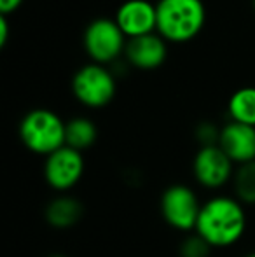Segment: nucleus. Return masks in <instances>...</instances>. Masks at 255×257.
Listing matches in <instances>:
<instances>
[{
	"label": "nucleus",
	"instance_id": "f257e3e1",
	"mask_svg": "<svg viewBox=\"0 0 255 257\" xmlns=\"http://www.w3.org/2000/svg\"><path fill=\"white\" fill-rule=\"evenodd\" d=\"M246 229L243 203L232 196H213L201 206L196 233L211 248H225L241 240Z\"/></svg>",
	"mask_w": 255,
	"mask_h": 257
},
{
	"label": "nucleus",
	"instance_id": "f03ea898",
	"mask_svg": "<svg viewBox=\"0 0 255 257\" xmlns=\"http://www.w3.org/2000/svg\"><path fill=\"white\" fill-rule=\"evenodd\" d=\"M156 32L166 42L184 44L199 35L206 21L203 0H157Z\"/></svg>",
	"mask_w": 255,
	"mask_h": 257
},
{
	"label": "nucleus",
	"instance_id": "7ed1b4c3",
	"mask_svg": "<svg viewBox=\"0 0 255 257\" xmlns=\"http://www.w3.org/2000/svg\"><path fill=\"white\" fill-rule=\"evenodd\" d=\"M67 122L49 108H34L20 122V139L34 154L48 158L65 146Z\"/></svg>",
	"mask_w": 255,
	"mask_h": 257
},
{
	"label": "nucleus",
	"instance_id": "20e7f679",
	"mask_svg": "<svg viewBox=\"0 0 255 257\" xmlns=\"http://www.w3.org/2000/svg\"><path fill=\"white\" fill-rule=\"evenodd\" d=\"M116 77L100 63H88L75 72L72 79V93L79 103L89 108H102L116 96Z\"/></svg>",
	"mask_w": 255,
	"mask_h": 257
},
{
	"label": "nucleus",
	"instance_id": "39448f33",
	"mask_svg": "<svg viewBox=\"0 0 255 257\" xmlns=\"http://www.w3.org/2000/svg\"><path fill=\"white\" fill-rule=\"evenodd\" d=\"M82 42L93 63L107 65L116 61L126 51L128 37L123 34L116 20L98 18L86 27Z\"/></svg>",
	"mask_w": 255,
	"mask_h": 257
},
{
	"label": "nucleus",
	"instance_id": "423d86ee",
	"mask_svg": "<svg viewBox=\"0 0 255 257\" xmlns=\"http://www.w3.org/2000/svg\"><path fill=\"white\" fill-rule=\"evenodd\" d=\"M197 194L189 186L173 184L161 196V215L173 229L182 233H191L196 229L201 213Z\"/></svg>",
	"mask_w": 255,
	"mask_h": 257
},
{
	"label": "nucleus",
	"instance_id": "0eeeda50",
	"mask_svg": "<svg viewBox=\"0 0 255 257\" xmlns=\"http://www.w3.org/2000/svg\"><path fill=\"white\" fill-rule=\"evenodd\" d=\"M234 166V163L218 146H206L199 147L194 156L192 173L199 186H203L204 189L217 191L232 180L236 172Z\"/></svg>",
	"mask_w": 255,
	"mask_h": 257
},
{
	"label": "nucleus",
	"instance_id": "6e6552de",
	"mask_svg": "<svg viewBox=\"0 0 255 257\" xmlns=\"http://www.w3.org/2000/svg\"><path fill=\"white\" fill-rule=\"evenodd\" d=\"M84 175L82 153L63 146L56 153L49 154L44 163V179L56 193H68Z\"/></svg>",
	"mask_w": 255,
	"mask_h": 257
},
{
	"label": "nucleus",
	"instance_id": "1a4fd4ad",
	"mask_svg": "<svg viewBox=\"0 0 255 257\" xmlns=\"http://www.w3.org/2000/svg\"><path fill=\"white\" fill-rule=\"evenodd\" d=\"M116 23L128 39L154 34L157 28L156 4L149 0H126L117 9Z\"/></svg>",
	"mask_w": 255,
	"mask_h": 257
},
{
	"label": "nucleus",
	"instance_id": "9d476101",
	"mask_svg": "<svg viewBox=\"0 0 255 257\" xmlns=\"http://www.w3.org/2000/svg\"><path fill=\"white\" fill-rule=\"evenodd\" d=\"M218 147L238 166L255 161V126L229 121L220 128Z\"/></svg>",
	"mask_w": 255,
	"mask_h": 257
},
{
	"label": "nucleus",
	"instance_id": "9b49d317",
	"mask_svg": "<svg viewBox=\"0 0 255 257\" xmlns=\"http://www.w3.org/2000/svg\"><path fill=\"white\" fill-rule=\"evenodd\" d=\"M126 54L129 65L140 70H156L166 61L168 42L157 32L142 37L128 39Z\"/></svg>",
	"mask_w": 255,
	"mask_h": 257
},
{
	"label": "nucleus",
	"instance_id": "f8f14e48",
	"mask_svg": "<svg viewBox=\"0 0 255 257\" xmlns=\"http://www.w3.org/2000/svg\"><path fill=\"white\" fill-rule=\"evenodd\" d=\"M84 213V206L81 201L68 194H60L58 198L51 200L46 206V220L51 227L56 229H68L81 220Z\"/></svg>",
	"mask_w": 255,
	"mask_h": 257
},
{
	"label": "nucleus",
	"instance_id": "ddd939ff",
	"mask_svg": "<svg viewBox=\"0 0 255 257\" xmlns=\"http://www.w3.org/2000/svg\"><path fill=\"white\" fill-rule=\"evenodd\" d=\"M98 139V128L88 117H74L65 124V146L82 151L89 149Z\"/></svg>",
	"mask_w": 255,
	"mask_h": 257
},
{
	"label": "nucleus",
	"instance_id": "4468645a",
	"mask_svg": "<svg viewBox=\"0 0 255 257\" xmlns=\"http://www.w3.org/2000/svg\"><path fill=\"white\" fill-rule=\"evenodd\" d=\"M227 110L231 121L255 126V88H241L229 98Z\"/></svg>",
	"mask_w": 255,
	"mask_h": 257
},
{
	"label": "nucleus",
	"instance_id": "2eb2a0df",
	"mask_svg": "<svg viewBox=\"0 0 255 257\" xmlns=\"http://www.w3.org/2000/svg\"><path fill=\"white\" fill-rule=\"evenodd\" d=\"M234 198L243 205H255V161L236 168L232 177Z\"/></svg>",
	"mask_w": 255,
	"mask_h": 257
},
{
	"label": "nucleus",
	"instance_id": "dca6fc26",
	"mask_svg": "<svg viewBox=\"0 0 255 257\" xmlns=\"http://www.w3.org/2000/svg\"><path fill=\"white\" fill-rule=\"evenodd\" d=\"M210 252H211V247L197 233L189 234V236L182 241L180 248H178L180 257H208Z\"/></svg>",
	"mask_w": 255,
	"mask_h": 257
},
{
	"label": "nucleus",
	"instance_id": "f3484780",
	"mask_svg": "<svg viewBox=\"0 0 255 257\" xmlns=\"http://www.w3.org/2000/svg\"><path fill=\"white\" fill-rule=\"evenodd\" d=\"M196 137L199 140L201 147L206 146H218V137H220V130L215 128L210 122H203L199 128L196 130Z\"/></svg>",
	"mask_w": 255,
	"mask_h": 257
},
{
	"label": "nucleus",
	"instance_id": "a211bd4d",
	"mask_svg": "<svg viewBox=\"0 0 255 257\" xmlns=\"http://www.w3.org/2000/svg\"><path fill=\"white\" fill-rule=\"evenodd\" d=\"M23 4V0H0V14L2 16H9L14 11H18V7Z\"/></svg>",
	"mask_w": 255,
	"mask_h": 257
},
{
	"label": "nucleus",
	"instance_id": "6ab92c4d",
	"mask_svg": "<svg viewBox=\"0 0 255 257\" xmlns=\"http://www.w3.org/2000/svg\"><path fill=\"white\" fill-rule=\"evenodd\" d=\"M7 41H9V21H7V16L0 14V48H4Z\"/></svg>",
	"mask_w": 255,
	"mask_h": 257
},
{
	"label": "nucleus",
	"instance_id": "aec40b11",
	"mask_svg": "<svg viewBox=\"0 0 255 257\" xmlns=\"http://www.w3.org/2000/svg\"><path fill=\"white\" fill-rule=\"evenodd\" d=\"M51 257H67V255H62V254H55V255H51Z\"/></svg>",
	"mask_w": 255,
	"mask_h": 257
},
{
	"label": "nucleus",
	"instance_id": "412c9836",
	"mask_svg": "<svg viewBox=\"0 0 255 257\" xmlns=\"http://www.w3.org/2000/svg\"><path fill=\"white\" fill-rule=\"evenodd\" d=\"M245 257H255V252H252V254H248V255H245Z\"/></svg>",
	"mask_w": 255,
	"mask_h": 257
},
{
	"label": "nucleus",
	"instance_id": "4be33fe9",
	"mask_svg": "<svg viewBox=\"0 0 255 257\" xmlns=\"http://www.w3.org/2000/svg\"><path fill=\"white\" fill-rule=\"evenodd\" d=\"M253 9H255V0H253Z\"/></svg>",
	"mask_w": 255,
	"mask_h": 257
}]
</instances>
